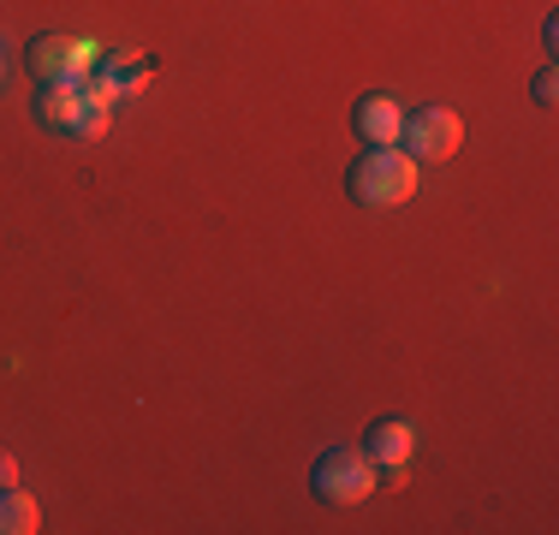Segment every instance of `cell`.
<instances>
[{
  "label": "cell",
  "mask_w": 559,
  "mask_h": 535,
  "mask_svg": "<svg viewBox=\"0 0 559 535\" xmlns=\"http://www.w3.org/2000/svg\"><path fill=\"white\" fill-rule=\"evenodd\" d=\"M417 167L423 160H411L399 143H369V150L352 160V173H345V191L364 209H399L417 191Z\"/></svg>",
  "instance_id": "6da1fadb"
},
{
  "label": "cell",
  "mask_w": 559,
  "mask_h": 535,
  "mask_svg": "<svg viewBox=\"0 0 559 535\" xmlns=\"http://www.w3.org/2000/svg\"><path fill=\"white\" fill-rule=\"evenodd\" d=\"M36 119L48 131H66V138H102L108 131V107L90 102V84L84 78H48L36 90Z\"/></svg>",
  "instance_id": "7a4b0ae2"
},
{
  "label": "cell",
  "mask_w": 559,
  "mask_h": 535,
  "mask_svg": "<svg viewBox=\"0 0 559 535\" xmlns=\"http://www.w3.org/2000/svg\"><path fill=\"white\" fill-rule=\"evenodd\" d=\"M376 482H381V464L364 447H328L310 471V488L322 506H357L376 494Z\"/></svg>",
  "instance_id": "3957f363"
},
{
  "label": "cell",
  "mask_w": 559,
  "mask_h": 535,
  "mask_svg": "<svg viewBox=\"0 0 559 535\" xmlns=\"http://www.w3.org/2000/svg\"><path fill=\"white\" fill-rule=\"evenodd\" d=\"M459 143H464V119L452 114V107H417V114H405V126H399V150L411 160H447Z\"/></svg>",
  "instance_id": "277c9868"
},
{
  "label": "cell",
  "mask_w": 559,
  "mask_h": 535,
  "mask_svg": "<svg viewBox=\"0 0 559 535\" xmlns=\"http://www.w3.org/2000/svg\"><path fill=\"white\" fill-rule=\"evenodd\" d=\"M96 66H102V48L96 43H78V36H36V43H31L36 84H48V78H90Z\"/></svg>",
  "instance_id": "5b68a950"
},
{
  "label": "cell",
  "mask_w": 559,
  "mask_h": 535,
  "mask_svg": "<svg viewBox=\"0 0 559 535\" xmlns=\"http://www.w3.org/2000/svg\"><path fill=\"white\" fill-rule=\"evenodd\" d=\"M364 452H369L376 464H388V471H405L411 452H417V428H411L405 417H381L376 428H369Z\"/></svg>",
  "instance_id": "8992f818"
},
{
  "label": "cell",
  "mask_w": 559,
  "mask_h": 535,
  "mask_svg": "<svg viewBox=\"0 0 559 535\" xmlns=\"http://www.w3.org/2000/svg\"><path fill=\"white\" fill-rule=\"evenodd\" d=\"M399 126H405V107H399L393 96H364L357 102V114H352V131L364 143H399Z\"/></svg>",
  "instance_id": "52a82bcc"
},
{
  "label": "cell",
  "mask_w": 559,
  "mask_h": 535,
  "mask_svg": "<svg viewBox=\"0 0 559 535\" xmlns=\"http://www.w3.org/2000/svg\"><path fill=\"white\" fill-rule=\"evenodd\" d=\"M36 524H43V512H36V500H31V494L0 488V535H31Z\"/></svg>",
  "instance_id": "ba28073f"
},
{
  "label": "cell",
  "mask_w": 559,
  "mask_h": 535,
  "mask_svg": "<svg viewBox=\"0 0 559 535\" xmlns=\"http://www.w3.org/2000/svg\"><path fill=\"white\" fill-rule=\"evenodd\" d=\"M554 90H559V72H554V66H548V72H536V107H554V102H559Z\"/></svg>",
  "instance_id": "9c48e42d"
},
{
  "label": "cell",
  "mask_w": 559,
  "mask_h": 535,
  "mask_svg": "<svg viewBox=\"0 0 559 535\" xmlns=\"http://www.w3.org/2000/svg\"><path fill=\"white\" fill-rule=\"evenodd\" d=\"M0 488H19V459L12 452H0Z\"/></svg>",
  "instance_id": "30bf717a"
},
{
  "label": "cell",
  "mask_w": 559,
  "mask_h": 535,
  "mask_svg": "<svg viewBox=\"0 0 559 535\" xmlns=\"http://www.w3.org/2000/svg\"><path fill=\"white\" fill-rule=\"evenodd\" d=\"M0 78H7V60H0Z\"/></svg>",
  "instance_id": "8fae6325"
}]
</instances>
